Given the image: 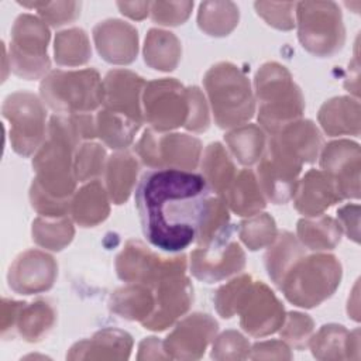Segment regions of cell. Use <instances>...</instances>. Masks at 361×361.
<instances>
[{"instance_id":"12","label":"cell","mask_w":361,"mask_h":361,"mask_svg":"<svg viewBox=\"0 0 361 361\" xmlns=\"http://www.w3.org/2000/svg\"><path fill=\"white\" fill-rule=\"evenodd\" d=\"M142 113L152 130L166 133L185 127L189 116L188 87L173 78L147 82L142 92Z\"/></svg>"},{"instance_id":"10","label":"cell","mask_w":361,"mask_h":361,"mask_svg":"<svg viewBox=\"0 0 361 361\" xmlns=\"http://www.w3.org/2000/svg\"><path fill=\"white\" fill-rule=\"evenodd\" d=\"M45 107L41 97L25 90L4 99L1 114L10 123V142L18 155H34L44 142L48 131Z\"/></svg>"},{"instance_id":"50","label":"cell","mask_w":361,"mask_h":361,"mask_svg":"<svg viewBox=\"0 0 361 361\" xmlns=\"http://www.w3.org/2000/svg\"><path fill=\"white\" fill-rule=\"evenodd\" d=\"M248 358H252V360H258V358L290 360L292 353H290L289 345L283 340H268V341L255 343L251 347Z\"/></svg>"},{"instance_id":"47","label":"cell","mask_w":361,"mask_h":361,"mask_svg":"<svg viewBox=\"0 0 361 361\" xmlns=\"http://www.w3.org/2000/svg\"><path fill=\"white\" fill-rule=\"evenodd\" d=\"M257 14L264 18V21L282 31H289L295 27V8L296 3H271V1H257L254 3Z\"/></svg>"},{"instance_id":"19","label":"cell","mask_w":361,"mask_h":361,"mask_svg":"<svg viewBox=\"0 0 361 361\" xmlns=\"http://www.w3.org/2000/svg\"><path fill=\"white\" fill-rule=\"evenodd\" d=\"M320 168L336 182L343 199L360 197V145L351 140H336L323 145Z\"/></svg>"},{"instance_id":"38","label":"cell","mask_w":361,"mask_h":361,"mask_svg":"<svg viewBox=\"0 0 361 361\" xmlns=\"http://www.w3.org/2000/svg\"><path fill=\"white\" fill-rule=\"evenodd\" d=\"M240 11L231 1H203L197 11L199 28L212 37H226L238 25Z\"/></svg>"},{"instance_id":"54","label":"cell","mask_w":361,"mask_h":361,"mask_svg":"<svg viewBox=\"0 0 361 361\" xmlns=\"http://www.w3.org/2000/svg\"><path fill=\"white\" fill-rule=\"evenodd\" d=\"M117 7L121 14L130 17L131 20H142L149 14V1H118Z\"/></svg>"},{"instance_id":"22","label":"cell","mask_w":361,"mask_h":361,"mask_svg":"<svg viewBox=\"0 0 361 361\" xmlns=\"http://www.w3.org/2000/svg\"><path fill=\"white\" fill-rule=\"evenodd\" d=\"M292 200L300 214L317 217L344 199L330 175L322 169H309L299 179Z\"/></svg>"},{"instance_id":"29","label":"cell","mask_w":361,"mask_h":361,"mask_svg":"<svg viewBox=\"0 0 361 361\" xmlns=\"http://www.w3.org/2000/svg\"><path fill=\"white\" fill-rule=\"evenodd\" d=\"M223 199L227 207L241 217H251L267 206V199L261 192L255 172L250 168L237 172Z\"/></svg>"},{"instance_id":"33","label":"cell","mask_w":361,"mask_h":361,"mask_svg":"<svg viewBox=\"0 0 361 361\" xmlns=\"http://www.w3.org/2000/svg\"><path fill=\"white\" fill-rule=\"evenodd\" d=\"M307 252L296 235L290 231H279L275 241L268 247L264 257L265 269L268 276L276 288H279L283 276L290 269V267Z\"/></svg>"},{"instance_id":"27","label":"cell","mask_w":361,"mask_h":361,"mask_svg":"<svg viewBox=\"0 0 361 361\" xmlns=\"http://www.w3.org/2000/svg\"><path fill=\"white\" fill-rule=\"evenodd\" d=\"M269 137H274L302 164L316 162L323 148L322 133L312 120L299 118Z\"/></svg>"},{"instance_id":"21","label":"cell","mask_w":361,"mask_h":361,"mask_svg":"<svg viewBox=\"0 0 361 361\" xmlns=\"http://www.w3.org/2000/svg\"><path fill=\"white\" fill-rule=\"evenodd\" d=\"M93 41L99 55L113 65H128L138 54V31L130 23L109 18L93 27Z\"/></svg>"},{"instance_id":"2","label":"cell","mask_w":361,"mask_h":361,"mask_svg":"<svg viewBox=\"0 0 361 361\" xmlns=\"http://www.w3.org/2000/svg\"><path fill=\"white\" fill-rule=\"evenodd\" d=\"M82 142L69 116L54 114L49 118L47 137L32 158L35 176L30 188V202L39 216L69 214L78 183L75 152Z\"/></svg>"},{"instance_id":"3","label":"cell","mask_w":361,"mask_h":361,"mask_svg":"<svg viewBox=\"0 0 361 361\" xmlns=\"http://www.w3.org/2000/svg\"><path fill=\"white\" fill-rule=\"evenodd\" d=\"M214 307L223 319L238 314L241 329L252 337L276 333L286 314L274 290L262 281H254L248 274H241L221 285L214 293Z\"/></svg>"},{"instance_id":"4","label":"cell","mask_w":361,"mask_h":361,"mask_svg":"<svg viewBox=\"0 0 361 361\" xmlns=\"http://www.w3.org/2000/svg\"><path fill=\"white\" fill-rule=\"evenodd\" d=\"M254 87L258 123L268 135L276 134L302 117L305 111L302 90L283 65L278 62L261 65L254 78Z\"/></svg>"},{"instance_id":"14","label":"cell","mask_w":361,"mask_h":361,"mask_svg":"<svg viewBox=\"0 0 361 361\" xmlns=\"http://www.w3.org/2000/svg\"><path fill=\"white\" fill-rule=\"evenodd\" d=\"M186 255L164 257L138 240H128L116 258V272L121 281L149 288L166 275L186 272Z\"/></svg>"},{"instance_id":"42","label":"cell","mask_w":361,"mask_h":361,"mask_svg":"<svg viewBox=\"0 0 361 361\" xmlns=\"http://www.w3.org/2000/svg\"><path fill=\"white\" fill-rule=\"evenodd\" d=\"M228 212L230 209L227 207L221 196L213 195L210 197L195 241L197 247L209 245L212 241H214L217 237H220L223 233H226L228 228L234 226L230 224Z\"/></svg>"},{"instance_id":"20","label":"cell","mask_w":361,"mask_h":361,"mask_svg":"<svg viewBox=\"0 0 361 361\" xmlns=\"http://www.w3.org/2000/svg\"><path fill=\"white\" fill-rule=\"evenodd\" d=\"M147 82L128 69H111L103 78V109L144 124L142 92Z\"/></svg>"},{"instance_id":"17","label":"cell","mask_w":361,"mask_h":361,"mask_svg":"<svg viewBox=\"0 0 361 361\" xmlns=\"http://www.w3.org/2000/svg\"><path fill=\"white\" fill-rule=\"evenodd\" d=\"M219 323L207 313H192L179 320L166 336L164 350L169 360H199L214 340Z\"/></svg>"},{"instance_id":"34","label":"cell","mask_w":361,"mask_h":361,"mask_svg":"<svg viewBox=\"0 0 361 361\" xmlns=\"http://www.w3.org/2000/svg\"><path fill=\"white\" fill-rule=\"evenodd\" d=\"M267 133L257 124L248 123L231 128L224 135L230 155L244 166L257 165L267 147Z\"/></svg>"},{"instance_id":"37","label":"cell","mask_w":361,"mask_h":361,"mask_svg":"<svg viewBox=\"0 0 361 361\" xmlns=\"http://www.w3.org/2000/svg\"><path fill=\"white\" fill-rule=\"evenodd\" d=\"M141 126L142 124L126 116L113 113L103 107L96 113L97 137L104 145L116 151H123L130 147Z\"/></svg>"},{"instance_id":"26","label":"cell","mask_w":361,"mask_h":361,"mask_svg":"<svg viewBox=\"0 0 361 361\" xmlns=\"http://www.w3.org/2000/svg\"><path fill=\"white\" fill-rule=\"evenodd\" d=\"M322 130L329 137L360 134V102L350 96L326 100L317 114Z\"/></svg>"},{"instance_id":"46","label":"cell","mask_w":361,"mask_h":361,"mask_svg":"<svg viewBox=\"0 0 361 361\" xmlns=\"http://www.w3.org/2000/svg\"><path fill=\"white\" fill-rule=\"evenodd\" d=\"M251 344L237 330L223 331L214 337L210 357L214 360H245L250 357Z\"/></svg>"},{"instance_id":"8","label":"cell","mask_w":361,"mask_h":361,"mask_svg":"<svg viewBox=\"0 0 361 361\" xmlns=\"http://www.w3.org/2000/svg\"><path fill=\"white\" fill-rule=\"evenodd\" d=\"M298 38L303 49L317 58H330L345 42L340 7L334 1H300L295 8Z\"/></svg>"},{"instance_id":"52","label":"cell","mask_w":361,"mask_h":361,"mask_svg":"<svg viewBox=\"0 0 361 361\" xmlns=\"http://www.w3.org/2000/svg\"><path fill=\"white\" fill-rule=\"evenodd\" d=\"M21 305L23 302L3 298V302H1V336L3 337H6L7 333L10 331H11V336L14 334V324H16V319Z\"/></svg>"},{"instance_id":"35","label":"cell","mask_w":361,"mask_h":361,"mask_svg":"<svg viewBox=\"0 0 361 361\" xmlns=\"http://www.w3.org/2000/svg\"><path fill=\"white\" fill-rule=\"evenodd\" d=\"M182 56V45L173 32L151 28L144 41L145 63L161 72L173 71Z\"/></svg>"},{"instance_id":"11","label":"cell","mask_w":361,"mask_h":361,"mask_svg":"<svg viewBox=\"0 0 361 361\" xmlns=\"http://www.w3.org/2000/svg\"><path fill=\"white\" fill-rule=\"evenodd\" d=\"M135 154L149 169L195 171L203 154L202 141L183 133H159L147 128L135 144Z\"/></svg>"},{"instance_id":"32","label":"cell","mask_w":361,"mask_h":361,"mask_svg":"<svg viewBox=\"0 0 361 361\" xmlns=\"http://www.w3.org/2000/svg\"><path fill=\"white\" fill-rule=\"evenodd\" d=\"M202 175L209 183L212 192L217 196L224 195L234 176L237 175L235 164L230 152L220 142H210L200 158Z\"/></svg>"},{"instance_id":"44","label":"cell","mask_w":361,"mask_h":361,"mask_svg":"<svg viewBox=\"0 0 361 361\" xmlns=\"http://www.w3.org/2000/svg\"><path fill=\"white\" fill-rule=\"evenodd\" d=\"M314 323L309 314L300 312H289L285 314V320L279 329L283 341L295 348L305 350L313 334Z\"/></svg>"},{"instance_id":"9","label":"cell","mask_w":361,"mask_h":361,"mask_svg":"<svg viewBox=\"0 0 361 361\" xmlns=\"http://www.w3.org/2000/svg\"><path fill=\"white\" fill-rule=\"evenodd\" d=\"M51 38L49 28L44 20L32 14H20L11 28L10 69L25 80L44 79L51 71L47 52Z\"/></svg>"},{"instance_id":"51","label":"cell","mask_w":361,"mask_h":361,"mask_svg":"<svg viewBox=\"0 0 361 361\" xmlns=\"http://www.w3.org/2000/svg\"><path fill=\"white\" fill-rule=\"evenodd\" d=\"M337 221L343 230V233L347 234L348 238H351L354 243L360 241V206L355 204H345L337 210Z\"/></svg>"},{"instance_id":"39","label":"cell","mask_w":361,"mask_h":361,"mask_svg":"<svg viewBox=\"0 0 361 361\" xmlns=\"http://www.w3.org/2000/svg\"><path fill=\"white\" fill-rule=\"evenodd\" d=\"M32 241L51 251H61L71 244L75 235L73 220L69 216L44 217L39 216L32 221Z\"/></svg>"},{"instance_id":"45","label":"cell","mask_w":361,"mask_h":361,"mask_svg":"<svg viewBox=\"0 0 361 361\" xmlns=\"http://www.w3.org/2000/svg\"><path fill=\"white\" fill-rule=\"evenodd\" d=\"M28 8H37L41 20L51 27H62L75 21L80 16V3L78 1H34L20 3Z\"/></svg>"},{"instance_id":"49","label":"cell","mask_w":361,"mask_h":361,"mask_svg":"<svg viewBox=\"0 0 361 361\" xmlns=\"http://www.w3.org/2000/svg\"><path fill=\"white\" fill-rule=\"evenodd\" d=\"M188 96L189 116L185 128L192 133H203L210 127V114L206 96L197 86H189Z\"/></svg>"},{"instance_id":"53","label":"cell","mask_w":361,"mask_h":361,"mask_svg":"<svg viewBox=\"0 0 361 361\" xmlns=\"http://www.w3.org/2000/svg\"><path fill=\"white\" fill-rule=\"evenodd\" d=\"M138 360H168L164 343L157 337H145L138 345Z\"/></svg>"},{"instance_id":"41","label":"cell","mask_w":361,"mask_h":361,"mask_svg":"<svg viewBox=\"0 0 361 361\" xmlns=\"http://www.w3.org/2000/svg\"><path fill=\"white\" fill-rule=\"evenodd\" d=\"M237 233L248 250L258 251L261 248H268L275 241L278 228L271 214L259 212L243 220L237 227Z\"/></svg>"},{"instance_id":"7","label":"cell","mask_w":361,"mask_h":361,"mask_svg":"<svg viewBox=\"0 0 361 361\" xmlns=\"http://www.w3.org/2000/svg\"><path fill=\"white\" fill-rule=\"evenodd\" d=\"M39 97L55 114L93 113L103 106V79L93 68L54 69L41 80Z\"/></svg>"},{"instance_id":"30","label":"cell","mask_w":361,"mask_h":361,"mask_svg":"<svg viewBox=\"0 0 361 361\" xmlns=\"http://www.w3.org/2000/svg\"><path fill=\"white\" fill-rule=\"evenodd\" d=\"M109 307L121 319L142 323L155 307L154 290L142 283H127L111 293Z\"/></svg>"},{"instance_id":"36","label":"cell","mask_w":361,"mask_h":361,"mask_svg":"<svg viewBox=\"0 0 361 361\" xmlns=\"http://www.w3.org/2000/svg\"><path fill=\"white\" fill-rule=\"evenodd\" d=\"M55 322L56 312L47 300L38 299L31 303L23 302L16 319L14 331L28 343H38L52 330Z\"/></svg>"},{"instance_id":"16","label":"cell","mask_w":361,"mask_h":361,"mask_svg":"<svg viewBox=\"0 0 361 361\" xmlns=\"http://www.w3.org/2000/svg\"><path fill=\"white\" fill-rule=\"evenodd\" d=\"M155 307L141 324L152 331H162L176 323L193 303V286L186 272L164 276L152 288Z\"/></svg>"},{"instance_id":"28","label":"cell","mask_w":361,"mask_h":361,"mask_svg":"<svg viewBox=\"0 0 361 361\" xmlns=\"http://www.w3.org/2000/svg\"><path fill=\"white\" fill-rule=\"evenodd\" d=\"M138 159L130 151H117L107 158L104 166V186L114 204H123L128 200L134 186H137Z\"/></svg>"},{"instance_id":"48","label":"cell","mask_w":361,"mask_h":361,"mask_svg":"<svg viewBox=\"0 0 361 361\" xmlns=\"http://www.w3.org/2000/svg\"><path fill=\"white\" fill-rule=\"evenodd\" d=\"M193 8V1H154L149 7V16L159 25L175 27L183 24Z\"/></svg>"},{"instance_id":"40","label":"cell","mask_w":361,"mask_h":361,"mask_svg":"<svg viewBox=\"0 0 361 361\" xmlns=\"http://www.w3.org/2000/svg\"><path fill=\"white\" fill-rule=\"evenodd\" d=\"M55 62L61 66H80L92 58L90 41L85 30L69 28L59 31L54 41Z\"/></svg>"},{"instance_id":"24","label":"cell","mask_w":361,"mask_h":361,"mask_svg":"<svg viewBox=\"0 0 361 361\" xmlns=\"http://www.w3.org/2000/svg\"><path fill=\"white\" fill-rule=\"evenodd\" d=\"M307 345L317 360L360 358V330H347L343 324H323L310 336Z\"/></svg>"},{"instance_id":"23","label":"cell","mask_w":361,"mask_h":361,"mask_svg":"<svg viewBox=\"0 0 361 361\" xmlns=\"http://www.w3.org/2000/svg\"><path fill=\"white\" fill-rule=\"evenodd\" d=\"M133 337L120 329L106 327L92 337L75 343L66 360H127L133 350Z\"/></svg>"},{"instance_id":"6","label":"cell","mask_w":361,"mask_h":361,"mask_svg":"<svg viewBox=\"0 0 361 361\" xmlns=\"http://www.w3.org/2000/svg\"><path fill=\"white\" fill-rule=\"evenodd\" d=\"M343 276L341 262L327 252L302 255L283 276L279 290L295 306L312 309L329 299Z\"/></svg>"},{"instance_id":"5","label":"cell","mask_w":361,"mask_h":361,"mask_svg":"<svg viewBox=\"0 0 361 361\" xmlns=\"http://www.w3.org/2000/svg\"><path fill=\"white\" fill-rule=\"evenodd\" d=\"M203 86L216 124L226 130L247 124L255 113V97L245 73L231 62L213 65Z\"/></svg>"},{"instance_id":"15","label":"cell","mask_w":361,"mask_h":361,"mask_svg":"<svg viewBox=\"0 0 361 361\" xmlns=\"http://www.w3.org/2000/svg\"><path fill=\"white\" fill-rule=\"evenodd\" d=\"M235 226L228 228L206 247H197L190 252L192 275L206 283L224 281L240 274L245 268V252L233 235Z\"/></svg>"},{"instance_id":"31","label":"cell","mask_w":361,"mask_h":361,"mask_svg":"<svg viewBox=\"0 0 361 361\" xmlns=\"http://www.w3.org/2000/svg\"><path fill=\"white\" fill-rule=\"evenodd\" d=\"M343 230L330 216L303 217L296 224V237L307 251L324 252L334 250L341 241Z\"/></svg>"},{"instance_id":"43","label":"cell","mask_w":361,"mask_h":361,"mask_svg":"<svg viewBox=\"0 0 361 361\" xmlns=\"http://www.w3.org/2000/svg\"><path fill=\"white\" fill-rule=\"evenodd\" d=\"M107 152L103 145L92 141L82 142L75 152V175L78 182L86 183L104 172Z\"/></svg>"},{"instance_id":"13","label":"cell","mask_w":361,"mask_h":361,"mask_svg":"<svg viewBox=\"0 0 361 361\" xmlns=\"http://www.w3.org/2000/svg\"><path fill=\"white\" fill-rule=\"evenodd\" d=\"M303 164L274 137L268 135L265 151L257 164L255 176L267 200L285 204L292 200Z\"/></svg>"},{"instance_id":"25","label":"cell","mask_w":361,"mask_h":361,"mask_svg":"<svg viewBox=\"0 0 361 361\" xmlns=\"http://www.w3.org/2000/svg\"><path fill=\"white\" fill-rule=\"evenodd\" d=\"M109 213L110 196L100 179L86 182L71 199V219L80 227H94L103 223Z\"/></svg>"},{"instance_id":"1","label":"cell","mask_w":361,"mask_h":361,"mask_svg":"<svg viewBox=\"0 0 361 361\" xmlns=\"http://www.w3.org/2000/svg\"><path fill=\"white\" fill-rule=\"evenodd\" d=\"M212 192L202 173L183 169H148L135 186V207L142 234L155 248L180 252L196 241Z\"/></svg>"},{"instance_id":"18","label":"cell","mask_w":361,"mask_h":361,"mask_svg":"<svg viewBox=\"0 0 361 361\" xmlns=\"http://www.w3.org/2000/svg\"><path fill=\"white\" fill-rule=\"evenodd\" d=\"M58 276V264L45 251L31 248L18 254L11 262L7 282L18 295H35L49 290Z\"/></svg>"}]
</instances>
